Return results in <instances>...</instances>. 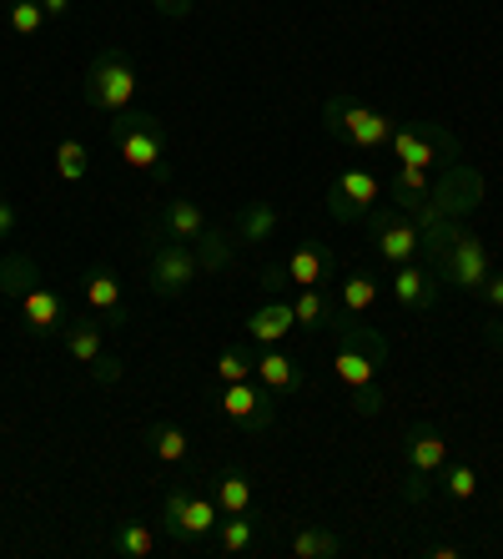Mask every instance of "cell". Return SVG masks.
<instances>
[{
  "label": "cell",
  "mask_w": 503,
  "mask_h": 559,
  "mask_svg": "<svg viewBox=\"0 0 503 559\" xmlns=\"http://www.w3.org/2000/svg\"><path fill=\"white\" fill-rule=\"evenodd\" d=\"M423 258L443 283L458 287V293H468V298H478V287L493 277L489 242H483L474 227H464V222H453V217L428 222L423 227Z\"/></svg>",
  "instance_id": "1"
},
{
  "label": "cell",
  "mask_w": 503,
  "mask_h": 559,
  "mask_svg": "<svg viewBox=\"0 0 503 559\" xmlns=\"http://www.w3.org/2000/svg\"><path fill=\"white\" fill-rule=\"evenodd\" d=\"M106 136H111V146L121 152V162L136 171H146L152 182L167 187L171 182V146H167V127H161V117H152V111H121V117L106 121Z\"/></svg>",
  "instance_id": "2"
},
{
  "label": "cell",
  "mask_w": 503,
  "mask_h": 559,
  "mask_svg": "<svg viewBox=\"0 0 503 559\" xmlns=\"http://www.w3.org/2000/svg\"><path fill=\"white\" fill-rule=\"evenodd\" d=\"M136 86H142V76H136V61H131L127 46H101L86 66L81 102L91 111H101V117H121V111L136 106Z\"/></svg>",
  "instance_id": "3"
},
{
  "label": "cell",
  "mask_w": 503,
  "mask_h": 559,
  "mask_svg": "<svg viewBox=\"0 0 503 559\" xmlns=\"http://www.w3.org/2000/svg\"><path fill=\"white\" fill-rule=\"evenodd\" d=\"M393 127H398L393 117H383V111H373V106L352 102V96H327L323 102V131L333 136V142L348 146V152H358V156L383 152V146L393 142Z\"/></svg>",
  "instance_id": "4"
},
{
  "label": "cell",
  "mask_w": 503,
  "mask_h": 559,
  "mask_svg": "<svg viewBox=\"0 0 503 559\" xmlns=\"http://www.w3.org/2000/svg\"><path fill=\"white\" fill-rule=\"evenodd\" d=\"M387 152H393L398 167H423V171H443L453 162H464V142L443 121H398Z\"/></svg>",
  "instance_id": "5"
},
{
  "label": "cell",
  "mask_w": 503,
  "mask_h": 559,
  "mask_svg": "<svg viewBox=\"0 0 503 559\" xmlns=\"http://www.w3.org/2000/svg\"><path fill=\"white\" fill-rule=\"evenodd\" d=\"M383 364H387V338L383 333H378L373 323H343V333H337V353H333L337 383H343L348 393L373 389Z\"/></svg>",
  "instance_id": "6"
},
{
  "label": "cell",
  "mask_w": 503,
  "mask_h": 559,
  "mask_svg": "<svg viewBox=\"0 0 503 559\" xmlns=\"http://www.w3.org/2000/svg\"><path fill=\"white\" fill-rule=\"evenodd\" d=\"M448 439H443L433 424H414V429L403 433V504H428L433 495V479H439V468L448 464Z\"/></svg>",
  "instance_id": "7"
},
{
  "label": "cell",
  "mask_w": 503,
  "mask_h": 559,
  "mask_svg": "<svg viewBox=\"0 0 503 559\" xmlns=\"http://www.w3.org/2000/svg\"><path fill=\"white\" fill-rule=\"evenodd\" d=\"M483 202V171L468 167V162H453V167H443L439 177H433V187H428V202L414 212L418 227H428V222H464L468 212Z\"/></svg>",
  "instance_id": "8"
},
{
  "label": "cell",
  "mask_w": 503,
  "mask_h": 559,
  "mask_svg": "<svg viewBox=\"0 0 503 559\" xmlns=\"http://www.w3.org/2000/svg\"><path fill=\"white\" fill-rule=\"evenodd\" d=\"M196 277H202V262H196L192 242L152 237V252H146V287H152V298H161V302L187 298Z\"/></svg>",
  "instance_id": "9"
},
{
  "label": "cell",
  "mask_w": 503,
  "mask_h": 559,
  "mask_svg": "<svg viewBox=\"0 0 503 559\" xmlns=\"http://www.w3.org/2000/svg\"><path fill=\"white\" fill-rule=\"evenodd\" d=\"M368 242H373V258L387 262V267L423 258V227H418L408 212L393 207V202L368 212Z\"/></svg>",
  "instance_id": "10"
},
{
  "label": "cell",
  "mask_w": 503,
  "mask_h": 559,
  "mask_svg": "<svg viewBox=\"0 0 503 559\" xmlns=\"http://www.w3.org/2000/svg\"><path fill=\"white\" fill-rule=\"evenodd\" d=\"M207 393L217 399V408L232 418L242 433H267L277 424V393L262 389L258 378H242V383H207Z\"/></svg>",
  "instance_id": "11"
},
{
  "label": "cell",
  "mask_w": 503,
  "mask_h": 559,
  "mask_svg": "<svg viewBox=\"0 0 503 559\" xmlns=\"http://www.w3.org/2000/svg\"><path fill=\"white\" fill-rule=\"evenodd\" d=\"M378 197H383V182H378L373 171L368 167H343L333 177V187H327V217L343 222V227H352V222H362L378 207Z\"/></svg>",
  "instance_id": "12"
},
{
  "label": "cell",
  "mask_w": 503,
  "mask_h": 559,
  "mask_svg": "<svg viewBox=\"0 0 503 559\" xmlns=\"http://www.w3.org/2000/svg\"><path fill=\"white\" fill-rule=\"evenodd\" d=\"M11 308H15V318H21V328H26L31 338H61L65 318H71V312H65V302H61V293H51L46 283L26 287Z\"/></svg>",
  "instance_id": "13"
},
{
  "label": "cell",
  "mask_w": 503,
  "mask_h": 559,
  "mask_svg": "<svg viewBox=\"0 0 503 559\" xmlns=\"http://www.w3.org/2000/svg\"><path fill=\"white\" fill-rule=\"evenodd\" d=\"M387 287H393V298H398L403 312H433L443 298V277L433 273V267H423V262H398L393 267V277H387Z\"/></svg>",
  "instance_id": "14"
},
{
  "label": "cell",
  "mask_w": 503,
  "mask_h": 559,
  "mask_svg": "<svg viewBox=\"0 0 503 559\" xmlns=\"http://www.w3.org/2000/svg\"><path fill=\"white\" fill-rule=\"evenodd\" d=\"M81 298H86V308L101 318V328H121V323H127L121 277L111 273L106 262H96V267H86V273H81Z\"/></svg>",
  "instance_id": "15"
},
{
  "label": "cell",
  "mask_w": 503,
  "mask_h": 559,
  "mask_svg": "<svg viewBox=\"0 0 503 559\" xmlns=\"http://www.w3.org/2000/svg\"><path fill=\"white\" fill-rule=\"evenodd\" d=\"M207 227H212L207 212L196 207L192 197H167L152 217V237H171V242H196Z\"/></svg>",
  "instance_id": "16"
},
{
  "label": "cell",
  "mask_w": 503,
  "mask_h": 559,
  "mask_svg": "<svg viewBox=\"0 0 503 559\" xmlns=\"http://www.w3.org/2000/svg\"><path fill=\"white\" fill-rule=\"evenodd\" d=\"M217 520H221V509H217V499H212V479H207V489L192 484L187 499H181V555H192L202 539H212Z\"/></svg>",
  "instance_id": "17"
},
{
  "label": "cell",
  "mask_w": 503,
  "mask_h": 559,
  "mask_svg": "<svg viewBox=\"0 0 503 559\" xmlns=\"http://www.w3.org/2000/svg\"><path fill=\"white\" fill-rule=\"evenodd\" d=\"M283 267H287V283L292 287H333V277H337V262L323 242H297L283 258Z\"/></svg>",
  "instance_id": "18"
},
{
  "label": "cell",
  "mask_w": 503,
  "mask_h": 559,
  "mask_svg": "<svg viewBox=\"0 0 503 559\" xmlns=\"http://www.w3.org/2000/svg\"><path fill=\"white\" fill-rule=\"evenodd\" d=\"M247 338L258 343V348H277L283 338H292V328H297V318H292V298H267L262 308H252L247 312Z\"/></svg>",
  "instance_id": "19"
},
{
  "label": "cell",
  "mask_w": 503,
  "mask_h": 559,
  "mask_svg": "<svg viewBox=\"0 0 503 559\" xmlns=\"http://www.w3.org/2000/svg\"><path fill=\"white\" fill-rule=\"evenodd\" d=\"M292 318H297V328H302V333L343 328V323H337V318H343V302H333V293H327V287H297Z\"/></svg>",
  "instance_id": "20"
},
{
  "label": "cell",
  "mask_w": 503,
  "mask_h": 559,
  "mask_svg": "<svg viewBox=\"0 0 503 559\" xmlns=\"http://www.w3.org/2000/svg\"><path fill=\"white\" fill-rule=\"evenodd\" d=\"M252 378H258L262 389L277 393V399H287V393H302V383H308L302 364H297V358H287L283 348L258 353V368H252Z\"/></svg>",
  "instance_id": "21"
},
{
  "label": "cell",
  "mask_w": 503,
  "mask_h": 559,
  "mask_svg": "<svg viewBox=\"0 0 503 559\" xmlns=\"http://www.w3.org/2000/svg\"><path fill=\"white\" fill-rule=\"evenodd\" d=\"M252 545H258V509H247V514H221L217 530H212V549H217L221 559H237Z\"/></svg>",
  "instance_id": "22"
},
{
  "label": "cell",
  "mask_w": 503,
  "mask_h": 559,
  "mask_svg": "<svg viewBox=\"0 0 503 559\" xmlns=\"http://www.w3.org/2000/svg\"><path fill=\"white\" fill-rule=\"evenodd\" d=\"M106 549L117 559H152L156 549H161V539H156V530L146 520H121L106 534Z\"/></svg>",
  "instance_id": "23"
},
{
  "label": "cell",
  "mask_w": 503,
  "mask_h": 559,
  "mask_svg": "<svg viewBox=\"0 0 503 559\" xmlns=\"http://www.w3.org/2000/svg\"><path fill=\"white\" fill-rule=\"evenodd\" d=\"M428 187H433V171H423V167H398V171H393V182L383 187V197H387V202H393L398 212H408V217H414V212L428 202Z\"/></svg>",
  "instance_id": "24"
},
{
  "label": "cell",
  "mask_w": 503,
  "mask_h": 559,
  "mask_svg": "<svg viewBox=\"0 0 503 559\" xmlns=\"http://www.w3.org/2000/svg\"><path fill=\"white\" fill-rule=\"evenodd\" d=\"M378 298H383V283H378L373 267H358V273H348L343 283H337V302H343V312H348V318L373 312Z\"/></svg>",
  "instance_id": "25"
},
{
  "label": "cell",
  "mask_w": 503,
  "mask_h": 559,
  "mask_svg": "<svg viewBox=\"0 0 503 559\" xmlns=\"http://www.w3.org/2000/svg\"><path fill=\"white\" fill-rule=\"evenodd\" d=\"M277 222H283L277 202H247V207H237V217H232V237L237 242H272Z\"/></svg>",
  "instance_id": "26"
},
{
  "label": "cell",
  "mask_w": 503,
  "mask_h": 559,
  "mask_svg": "<svg viewBox=\"0 0 503 559\" xmlns=\"http://www.w3.org/2000/svg\"><path fill=\"white\" fill-rule=\"evenodd\" d=\"M212 499H217L221 514H247V509H258L252 504V474L247 468H221L217 479H212Z\"/></svg>",
  "instance_id": "27"
},
{
  "label": "cell",
  "mask_w": 503,
  "mask_h": 559,
  "mask_svg": "<svg viewBox=\"0 0 503 559\" xmlns=\"http://www.w3.org/2000/svg\"><path fill=\"white\" fill-rule=\"evenodd\" d=\"M61 343H65V353L76 358V364H96L106 353V338H101V323H91V312L86 318H65V328H61Z\"/></svg>",
  "instance_id": "28"
},
{
  "label": "cell",
  "mask_w": 503,
  "mask_h": 559,
  "mask_svg": "<svg viewBox=\"0 0 503 559\" xmlns=\"http://www.w3.org/2000/svg\"><path fill=\"white\" fill-rule=\"evenodd\" d=\"M433 489H439L448 504H474V495H478V468L468 464V459H448V464L439 468Z\"/></svg>",
  "instance_id": "29"
},
{
  "label": "cell",
  "mask_w": 503,
  "mask_h": 559,
  "mask_svg": "<svg viewBox=\"0 0 503 559\" xmlns=\"http://www.w3.org/2000/svg\"><path fill=\"white\" fill-rule=\"evenodd\" d=\"M343 555V539H337L333 524H297L292 530V559H333Z\"/></svg>",
  "instance_id": "30"
},
{
  "label": "cell",
  "mask_w": 503,
  "mask_h": 559,
  "mask_svg": "<svg viewBox=\"0 0 503 559\" xmlns=\"http://www.w3.org/2000/svg\"><path fill=\"white\" fill-rule=\"evenodd\" d=\"M196 262H202V273H227L237 258V237L232 233H221V227H207V233L192 242Z\"/></svg>",
  "instance_id": "31"
},
{
  "label": "cell",
  "mask_w": 503,
  "mask_h": 559,
  "mask_svg": "<svg viewBox=\"0 0 503 559\" xmlns=\"http://www.w3.org/2000/svg\"><path fill=\"white\" fill-rule=\"evenodd\" d=\"M36 283H40V267H36L31 252H11V258H0V298L5 302H15L26 287H36Z\"/></svg>",
  "instance_id": "32"
},
{
  "label": "cell",
  "mask_w": 503,
  "mask_h": 559,
  "mask_svg": "<svg viewBox=\"0 0 503 559\" xmlns=\"http://www.w3.org/2000/svg\"><path fill=\"white\" fill-rule=\"evenodd\" d=\"M51 162H56V177H61V182H71V187L91 177V146L76 142V136H61V142H56V152H51Z\"/></svg>",
  "instance_id": "33"
},
{
  "label": "cell",
  "mask_w": 503,
  "mask_h": 559,
  "mask_svg": "<svg viewBox=\"0 0 503 559\" xmlns=\"http://www.w3.org/2000/svg\"><path fill=\"white\" fill-rule=\"evenodd\" d=\"M146 443H152V454L161 459V464H187V454H192L187 429H181V424H167V418L146 429Z\"/></svg>",
  "instance_id": "34"
},
{
  "label": "cell",
  "mask_w": 503,
  "mask_h": 559,
  "mask_svg": "<svg viewBox=\"0 0 503 559\" xmlns=\"http://www.w3.org/2000/svg\"><path fill=\"white\" fill-rule=\"evenodd\" d=\"M252 368H258V353L232 343V348H221V358L212 364V383H242V378H252Z\"/></svg>",
  "instance_id": "35"
},
{
  "label": "cell",
  "mask_w": 503,
  "mask_h": 559,
  "mask_svg": "<svg viewBox=\"0 0 503 559\" xmlns=\"http://www.w3.org/2000/svg\"><path fill=\"white\" fill-rule=\"evenodd\" d=\"M5 21H11L15 36H40V31L51 26L46 11H40V0H11V5H5Z\"/></svg>",
  "instance_id": "36"
},
{
  "label": "cell",
  "mask_w": 503,
  "mask_h": 559,
  "mask_svg": "<svg viewBox=\"0 0 503 559\" xmlns=\"http://www.w3.org/2000/svg\"><path fill=\"white\" fill-rule=\"evenodd\" d=\"M181 499H187V489H171L167 499H161V534H167V545L181 555Z\"/></svg>",
  "instance_id": "37"
},
{
  "label": "cell",
  "mask_w": 503,
  "mask_h": 559,
  "mask_svg": "<svg viewBox=\"0 0 503 559\" xmlns=\"http://www.w3.org/2000/svg\"><path fill=\"white\" fill-rule=\"evenodd\" d=\"M348 404H352L358 418H378L383 414V389H378V383L373 389H358V393H348Z\"/></svg>",
  "instance_id": "38"
},
{
  "label": "cell",
  "mask_w": 503,
  "mask_h": 559,
  "mask_svg": "<svg viewBox=\"0 0 503 559\" xmlns=\"http://www.w3.org/2000/svg\"><path fill=\"white\" fill-rule=\"evenodd\" d=\"M262 293H267V298H283V293H287V287H292V283H287V267H283V262H272V267H262Z\"/></svg>",
  "instance_id": "39"
},
{
  "label": "cell",
  "mask_w": 503,
  "mask_h": 559,
  "mask_svg": "<svg viewBox=\"0 0 503 559\" xmlns=\"http://www.w3.org/2000/svg\"><path fill=\"white\" fill-rule=\"evenodd\" d=\"M91 378H96V383H117V378H121V358H111V353H101V358L91 364Z\"/></svg>",
  "instance_id": "40"
},
{
  "label": "cell",
  "mask_w": 503,
  "mask_h": 559,
  "mask_svg": "<svg viewBox=\"0 0 503 559\" xmlns=\"http://www.w3.org/2000/svg\"><path fill=\"white\" fill-rule=\"evenodd\" d=\"M152 5L161 21H187V15H192V0H152Z\"/></svg>",
  "instance_id": "41"
},
{
  "label": "cell",
  "mask_w": 503,
  "mask_h": 559,
  "mask_svg": "<svg viewBox=\"0 0 503 559\" xmlns=\"http://www.w3.org/2000/svg\"><path fill=\"white\" fill-rule=\"evenodd\" d=\"M478 298L489 302V308H493V312H503V277H499V273H493V277H489V283L478 287Z\"/></svg>",
  "instance_id": "42"
},
{
  "label": "cell",
  "mask_w": 503,
  "mask_h": 559,
  "mask_svg": "<svg viewBox=\"0 0 503 559\" xmlns=\"http://www.w3.org/2000/svg\"><path fill=\"white\" fill-rule=\"evenodd\" d=\"M15 227H21V212H15L11 202H5V197H0V242H5V237H11Z\"/></svg>",
  "instance_id": "43"
},
{
  "label": "cell",
  "mask_w": 503,
  "mask_h": 559,
  "mask_svg": "<svg viewBox=\"0 0 503 559\" xmlns=\"http://www.w3.org/2000/svg\"><path fill=\"white\" fill-rule=\"evenodd\" d=\"M40 11H46V21H65V15H71V0H40Z\"/></svg>",
  "instance_id": "44"
},
{
  "label": "cell",
  "mask_w": 503,
  "mask_h": 559,
  "mask_svg": "<svg viewBox=\"0 0 503 559\" xmlns=\"http://www.w3.org/2000/svg\"><path fill=\"white\" fill-rule=\"evenodd\" d=\"M423 555L428 559H464V549H458V545H428Z\"/></svg>",
  "instance_id": "45"
},
{
  "label": "cell",
  "mask_w": 503,
  "mask_h": 559,
  "mask_svg": "<svg viewBox=\"0 0 503 559\" xmlns=\"http://www.w3.org/2000/svg\"><path fill=\"white\" fill-rule=\"evenodd\" d=\"M483 333H489L493 353H499V358H503V323H499V318H493V323H489V328H483Z\"/></svg>",
  "instance_id": "46"
},
{
  "label": "cell",
  "mask_w": 503,
  "mask_h": 559,
  "mask_svg": "<svg viewBox=\"0 0 503 559\" xmlns=\"http://www.w3.org/2000/svg\"><path fill=\"white\" fill-rule=\"evenodd\" d=\"M499 504H503V495H499Z\"/></svg>",
  "instance_id": "47"
}]
</instances>
